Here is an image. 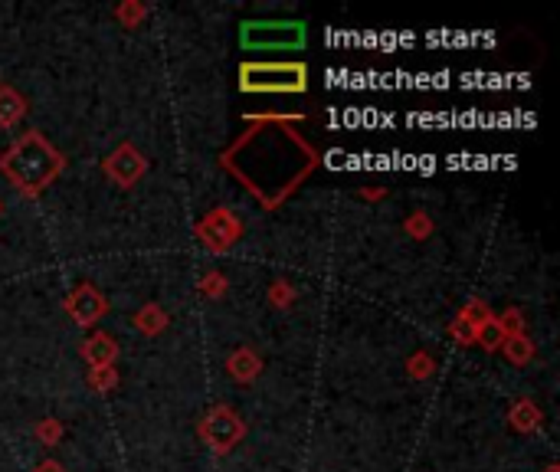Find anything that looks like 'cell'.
<instances>
[{
    "mask_svg": "<svg viewBox=\"0 0 560 472\" xmlns=\"http://www.w3.org/2000/svg\"><path fill=\"white\" fill-rule=\"evenodd\" d=\"M226 368H230V374L236 377V381H253V377L259 374V358L253 351H236L230 361H226Z\"/></svg>",
    "mask_w": 560,
    "mask_h": 472,
    "instance_id": "9",
    "label": "cell"
},
{
    "mask_svg": "<svg viewBox=\"0 0 560 472\" xmlns=\"http://www.w3.org/2000/svg\"><path fill=\"white\" fill-rule=\"evenodd\" d=\"M0 171L14 181L20 191L37 194L53 177L63 171V155L37 132H27L20 141L10 145V151L0 158Z\"/></svg>",
    "mask_w": 560,
    "mask_h": 472,
    "instance_id": "1",
    "label": "cell"
},
{
    "mask_svg": "<svg viewBox=\"0 0 560 472\" xmlns=\"http://www.w3.org/2000/svg\"><path fill=\"white\" fill-rule=\"evenodd\" d=\"M243 50L253 53H289L305 46V23L299 20H249L240 30Z\"/></svg>",
    "mask_w": 560,
    "mask_h": 472,
    "instance_id": "2",
    "label": "cell"
},
{
    "mask_svg": "<svg viewBox=\"0 0 560 472\" xmlns=\"http://www.w3.org/2000/svg\"><path fill=\"white\" fill-rule=\"evenodd\" d=\"M66 309H69V315H73L79 325H92V322H99V318L105 315V299L99 295V289L79 286L66 299Z\"/></svg>",
    "mask_w": 560,
    "mask_h": 472,
    "instance_id": "6",
    "label": "cell"
},
{
    "mask_svg": "<svg viewBox=\"0 0 560 472\" xmlns=\"http://www.w3.org/2000/svg\"><path fill=\"white\" fill-rule=\"evenodd\" d=\"M308 69L302 63H246L240 69L243 92H302Z\"/></svg>",
    "mask_w": 560,
    "mask_h": 472,
    "instance_id": "3",
    "label": "cell"
},
{
    "mask_svg": "<svg viewBox=\"0 0 560 472\" xmlns=\"http://www.w3.org/2000/svg\"><path fill=\"white\" fill-rule=\"evenodd\" d=\"M200 436H204L207 446H213L217 453H226L243 440L246 427L230 407H213L204 417V423H200Z\"/></svg>",
    "mask_w": 560,
    "mask_h": 472,
    "instance_id": "4",
    "label": "cell"
},
{
    "mask_svg": "<svg viewBox=\"0 0 560 472\" xmlns=\"http://www.w3.org/2000/svg\"><path fill=\"white\" fill-rule=\"evenodd\" d=\"M105 174H109L115 184L131 187L141 174H145V158H141L131 145H122L109 161H105Z\"/></svg>",
    "mask_w": 560,
    "mask_h": 472,
    "instance_id": "5",
    "label": "cell"
},
{
    "mask_svg": "<svg viewBox=\"0 0 560 472\" xmlns=\"http://www.w3.org/2000/svg\"><path fill=\"white\" fill-rule=\"evenodd\" d=\"M23 112H27V102H23L10 86L0 89V125L14 128L20 118H23Z\"/></svg>",
    "mask_w": 560,
    "mask_h": 472,
    "instance_id": "8",
    "label": "cell"
},
{
    "mask_svg": "<svg viewBox=\"0 0 560 472\" xmlns=\"http://www.w3.org/2000/svg\"><path fill=\"white\" fill-rule=\"evenodd\" d=\"M505 341H508L505 351H508V358H511V361H518V364L528 361V354H531V345H528V341H524L521 335H508Z\"/></svg>",
    "mask_w": 560,
    "mask_h": 472,
    "instance_id": "10",
    "label": "cell"
},
{
    "mask_svg": "<svg viewBox=\"0 0 560 472\" xmlns=\"http://www.w3.org/2000/svg\"><path fill=\"white\" fill-rule=\"evenodd\" d=\"M82 354H86V361L92 364L95 371H102V368H112L115 358H118V345L109 338V335H92L86 341V348H82Z\"/></svg>",
    "mask_w": 560,
    "mask_h": 472,
    "instance_id": "7",
    "label": "cell"
},
{
    "mask_svg": "<svg viewBox=\"0 0 560 472\" xmlns=\"http://www.w3.org/2000/svg\"><path fill=\"white\" fill-rule=\"evenodd\" d=\"M151 315H154V309H145V315H138V325H145L148 332H154V328L164 322V318H151Z\"/></svg>",
    "mask_w": 560,
    "mask_h": 472,
    "instance_id": "11",
    "label": "cell"
}]
</instances>
